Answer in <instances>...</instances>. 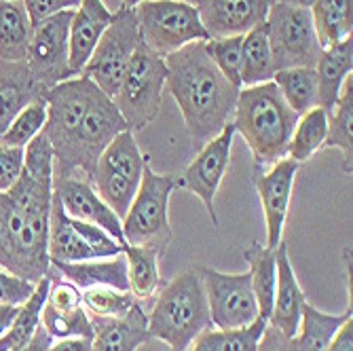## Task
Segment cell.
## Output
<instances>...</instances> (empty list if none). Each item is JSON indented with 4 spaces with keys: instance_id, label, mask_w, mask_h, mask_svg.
Returning a JSON list of instances; mask_svg holds the SVG:
<instances>
[{
    "instance_id": "obj_43",
    "label": "cell",
    "mask_w": 353,
    "mask_h": 351,
    "mask_svg": "<svg viewBox=\"0 0 353 351\" xmlns=\"http://www.w3.org/2000/svg\"><path fill=\"white\" fill-rule=\"evenodd\" d=\"M256 351H299L296 349V343H294V337H285L281 334L277 328L269 326L265 328L261 341H259V347H256Z\"/></svg>"
},
{
    "instance_id": "obj_49",
    "label": "cell",
    "mask_w": 353,
    "mask_h": 351,
    "mask_svg": "<svg viewBox=\"0 0 353 351\" xmlns=\"http://www.w3.org/2000/svg\"><path fill=\"white\" fill-rule=\"evenodd\" d=\"M142 0H123V7H130V9H134L136 5H140Z\"/></svg>"
},
{
    "instance_id": "obj_29",
    "label": "cell",
    "mask_w": 353,
    "mask_h": 351,
    "mask_svg": "<svg viewBox=\"0 0 353 351\" xmlns=\"http://www.w3.org/2000/svg\"><path fill=\"white\" fill-rule=\"evenodd\" d=\"M243 257L250 265V277L256 303H259V315L269 322L275 294V275H277V259L275 250L261 245L259 241H250Z\"/></svg>"
},
{
    "instance_id": "obj_39",
    "label": "cell",
    "mask_w": 353,
    "mask_h": 351,
    "mask_svg": "<svg viewBox=\"0 0 353 351\" xmlns=\"http://www.w3.org/2000/svg\"><path fill=\"white\" fill-rule=\"evenodd\" d=\"M205 53L214 61V66L224 74V79L231 81L235 87L241 89V47L243 37H220L208 39L203 43Z\"/></svg>"
},
{
    "instance_id": "obj_50",
    "label": "cell",
    "mask_w": 353,
    "mask_h": 351,
    "mask_svg": "<svg viewBox=\"0 0 353 351\" xmlns=\"http://www.w3.org/2000/svg\"><path fill=\"white\" fill-rule=\"evenodd\" d=\"M186 3H190V5H195V0H186Z\"/></svg>"
},
{
    "instance_id": "obj_45",
    "label": "cell",
    "mask_w": 353,
    "mask_h": 351,
    "mask_svg": "<svg viewBox=\"0 0 353 351\" xmlns=\"http://www.w3.org/2000/svg\"><path fill=\"white\" fill-rule=\"evenodd\" d=\"M47 351H93V343L85 337H68L51 343Z\"/></svg>"
},
{
    "instance_id": "obj_12",
    "label": "cell",
    "mask_w": 353,
    "mask_h": 351,
    "mask_svg": "<svg viewBox=\"0 0 353 351\" xmlns=\"http://www.w3.org/2000/svg\"><path fill=\"white\" fill-rule=\"evenodd\" d=\"M119 241H114L104 229L70 218L63 212L59 199L53 195L51 220H49V261L55 263H81L95 259H110L123 254Z\"/></svg>"
},
{
    "instance_id": "obj_40",
    "label": "cell",
    "mask_w": 353,
    "mask_h": 351,
    "mask_svg": "<svg viewBox=\"0 0 353 351\" xmlns=\"http://www.w3.org/2000/svg\"><path fill=\"white\" fill-rule=\"evenodd\" d=\"M37 283L23 277H17L5 269H0V305H17L21 307L34 292Z\"/></svg>"
},
{
    "instance_id": "obj_5",
    "label": "cell",
    "mask_w": 353,
    "mask_h": 351,
    "mask_svg": "<svg viewBox=\"0 0 353 351\" xmlns=\"http://www.w3.org/2000/svg\"><path fill=\"white\" fill-rule=\"evenodd\" d=\"M178 188V176L157 174L150 163L144 166L138 193L127 210L121 227L123 239L130 245H148L165 257L172 243L170 227V197Z\"/></svg>"
},
{
    "instance_id": "obj_25",
    "label": "cell",
    "mask_w": 353,
    "mask_h": 351,
    "mask_svg": "<svg viewBox=\"0 0 353 351\" xmlns=\"http://www.w3.org/2000/svg\"><path fill=\"white\" fill-rule=\"evenodd\" d=\"M32 23L21 0H0V61H26Z\"/></svg>"
},
{
    "instance_id": "obj_15",
    "label": "cell",
    "mask_w": 353,
    "mask_h": 351,
    "mask_svg": "<svg viewBox=\"0 0 353 351\" xmlns=\"http://www.w3.org/2000/svg\"><path fill=\"white\" fill-rule=\"evenodd\" d=\"M233 140H235V127L233 123H229L216 138H212L208 144L201 146L199 154L192 159L188 168L178 178V188L190 190L192 195H197L203 201L214 227H218V214L214 208V199L231 163Z\"/></svg>"
},
{
    "instance_id": "obj_20",
    "label": "cell",
    "mask_w": 353,
    "mask_h": 351,
    "mask_svg": "<svg viewBox=\"0 0 353 351\" xmlns=\"http://www.w3.org/2000/svg\"><path fill=\"white\" fill-rule=\"evenodd\" d=\"M112 15L114 13L102 0H81V5L74 9L70 21V34H68V43H70L68 66L74 77L83 72L95 45L102 39L104 30L110 26Z\"/></svg>"
},
{
    "instance_id": "obj_7",
    "label": "cell",
    "mask_w": 353,
    "mask_h": 351,
    "mask_svg": "<svg viewBox=\"0 0 353 351\" xmlns=\"http://www.w3.org/2000/svg\"><path fill=\"white\" fill-rule=\"evenodd\" d=\"M134 13L142 43L161 57L210 39L197 7L186 0H142Z\"/></svg>"
},
{
    "instance_id": "obj_27",
    "label": "cell",
    "mask_w": 353,
    "mask_h": 351,
    "mask_svg": "<svg viewBox=\"0 0 353 351\" xmlns=\"http://www.w3.org/2000/svg\"><path fill=\"white\" fill-rule=\"evenodd\" d=\"M353 317L351 307L345 313H324L315 309L311 303H305L301 326L294 337L299 351H328L330 341L334 339L336 330Z\"/></svg>"
},
{
    "instance_id": "obj_26",
    "label": "cell",
    "mask_w": 353,
    "mask_h": 351,
    "mask_svg": "<svg viewBox=\"0 0 353 351\" xmlns=\"http://www.w3.org/2000/svg\"><path fill=\"white\" fill-rule=\"evenodd\" d=\"M275 63L269 43L267 21L252 28L248 34H243L241 47V87H254L261 83L273 81Z\"/></svg>"
},
{
    "instance_id": "obj_24",
    "label": "cell",
    "mask_w": 353,
    "mask_h": 351,
    "mask_svg": "<svg viewBox=\"0 0 353 351\" xmlns=\"http://www.w3.org/2000/svg\"><path fill=\"white\" fill-rule=\"evenodd\" d=\"M57 273L74 283L79 290L106 285L114 290H130V277H127V259L125 254H117L110 259L100 261H81V263H51Z\"/></svg>"
},
{
    "instance_id": "obj_34",
    "label": "cell",
    "mask_w": 353,
    "mask_h": 351,
    "mask_svg": "<svg viewBox=\"0 0 353 351\" xmlns=\"http://www.w3.org/2000/svg\"><path fill=\"white\" fill-rule=\"evenodd\" d=\"M273 83L281 91L285 104L299 117L317 106V77L315 68H283L273 74Z\"/></svg>"
},
{
    "instance_id": "obj_37",
    "label": "cell",
    "mask_w": 353,
    "mask_h": 351,
    "mask_svg": "<svg viewBox=\"0 0 353 351\" xmlns=\"http://www.w3.org/2000/svg\"><path fill=\"white\" fill-rule=\"evenodd\" d=\"M45 123H47V104L43 98H39L34 102H30L26 108H21V112L7 127V132L0 136V144L26 148L45 130Z\"/></svg>"
},
{
    "instance_id": "obj_32",
    "label": "cell",
    "mask_w": 353,
    "mask_h": 351,
    "mask_svg": "<svg viewBox=\"0 0 353 351\" xmlns=\"http://www.w3.org/2000/svg\"><path fill=\"white\" fill-rule=\"evenodd\" d=\"M267 324L269 322L265 317H256L250 326L243 328H210L192 341L190 351H256Z\"/></svg>"
},
{
    "instance_id": "obj_23",
    "label": "cell",
    "mask_w": 353,
    "mask_h": 351,
    "mask_svg": "<svg viewBox=\"0 0 353 351\" xmlns=\"http://www.w3.org/2000/svg\"><path fill=\"white\" fill-rule=\"evenodd\" d=\"M353 70V41L351 37L326 47L319 53L315 61V77H317V106L332 112L343 83Z\"/></svg>"
},
{
    "instance_id": "obj_48",
    "label": "cell",
    "mask_w": 353,
    "mask_h": 351,
    "mask_svg": "<svg viewBox=\"0 0 353 351\" xmlns=\"http://www.w3.org/2000/svg\"><path fill=\"white\" fill-rule=\"evenodd\" d=\"M275 3L290 5V7H299V9H311V5L315 3V0H275Z\"/></svg>"
},
{
    "instance_id": "obj_18",
    "label": "cell",
    "mask_w": 353,
    "mask_h": 351,
    "mask_svg": "<svg viewBox=\"0 0 353 351\" xmlns=\"http://www.w3.org/2000/svg\"><path fill=\"white\" fill-rule=\"evenodd\" d=\"M275 0H195L201 23L210 39L243 37L267 21Z\"/></svg>"
},
{
    "instance_id": "obj_4",
    "label": "cell",
    "mask_w": 353,
    "mask_h": 351,
    "mask_svg": "<svg viewBox=\"0 0 353 351\" xmlns=\"http://www.w3.org/2000/svg\"><path fill=\"white\" fill-rule=\"evenodd\" d=\"M214 328L199 271H184L159 292L148 313L150 339L172 351H186L201 332Z\"/></svg>"
},
{
    "instance_id": "obj_36",
    "label": "cell",
    "mask_w": 353,
    "mask_h": 351,
    "mask_svg": "<svg viewBox=\"0 0 353 351\" xmlns=\"http://www.w3.org/2000/svg\"><path fill=\"white\" fill-rule=\"evenodd\" d=\"M41 326L53 337V339H68V337H85L93 341V326L89 320V313L85 307L74 309H53L45 303Z\"/></svg>"
},
{
    "instance_id": "obj_21",
    "label": "cell",
    "mask_w": 353,
    "mask_h": 351,
    "mask_svg": "<svg viewBox=\"0 0 353 351\" xmlns=\"http://www.w3.org/2000/svg\"><path fill=\"white\" fill-rule=\"evenodd\" d=\"M93 351H138L140 345L150 341L148 315L136 301L134 307L119 317H93Z\"/></svg>"
},
{
    "instance_id": "obj_38",
    "label": "cell",
    "mask_w": 353,
    "mask_h": 351,
    "mask_svg": "<svg viewBox=\"0 0 353 351\" xmlns=\"http://www.w3.org/2000/svg\"><path fill=\"white\" fill-rule=\"evenodd\" d=\"M83 307L93 317H119L125 315L136 303V297L130 290H114L106 285H95L81 292Z\"/></svg>"
},
{
    "instance_id": "obj_28",
    "label": "cell",
    "mask_w": 353,
    "mask_h": 351,
    "mask_svg": "<svg viewBox=\"0 0 353 351\" xmlns=\"http://www.w3.org/2000/svg\"><path fill=\"white\" fill-rule=\"evenodd\" d=\"M309 11L322 49L332 47L351 37L353 0H315Z\"/></svg>"
},
{
    "instance_id": "obj_44",
    "label": "cell",
    "mask_w": 353,
    "mask_h": 351,
    "mask_svg": "<svg viewBox=\"0 0 353 351\" xmlns=\"http://www.w3.org/2000/svg\"><path fill=\"white\" fill-rule=\"evenodd\" d=\"M328 351H353V317L347 320L328 345Z\"/></svg>"
},
{
    "instance_id": "obj_10",
    "label": "cell",
    "mask_w": 353,
    "mask_h": 351,
    "mask_svg": "<svg viewBox=\"0 0 353 351\" xmlns=\"http://www.w3.org/2000/svg\"><path fill=\"white\" fill-rule=\"evenodd\" d=\"M140 43L142 37L134 9L121 5V9L112 15L110 26L104 30L102 39L95 45L81 74L91 79L110 100H114L127 66H130V59Z\"/></svg>"
},
{
    "instance_id": "obj_42",
    "label": "cell",
    "mask_w": 353,
    "mask_h": 351,
    "mask_svg": "<svg viewBox=\"0 0 353 351\" xmlns=\"http://www.w3.org/2000/svg\"><path fill=\"white\" fill-rule=\"evenodd\" d=\"M21 3L28 11L32 28H34L37 23H41L61 11H74L81 5V0H21Z\"/></svg>"
},
{
    "instance_id": "obj_35",
    "label": "cell",
    "mask_w": 353,
    "mask_h": 351,
    "mask_svg": "<svg viewBox=\"0 0 353 351\" xmlns=\"http://www.w3.org/2000/svg\"><path fill=\"white\" fill-rule=\"evenodd\" d=\"M334 112L328 114V134L324 146L341 148L345 172H351L353 159V142H351V123H353V77L349 74L343 83L341 95L332 108Z\"/></svg>"
},
{
    "instance_id": "obj_22",
    "label": "cell",
    "mask_w": 353,
    "mask_h": 351,
    "mask_svg": "<svg viewBox=\"0 0 353 351\" xmlns=\"http://www.w3.org/2000/svg\"><path fill=\"white\" fill-rule=\"evenodd\" d=\"M43 95L45 89L34 83L26 61H0V136L21 108Z\"/></svg>"
},
{
    "instance_id": "obj_2",
    "label": "cell",
    "mask_w": 353,
    "mask_h": 351,
    "mask_svg": "<svg viewBox=\"0 0 353 351\" xmlns=\"http://www.w3.org/2000/svg\"><path fill=\"white\" fill-rule=\"evenodd\" d=\"M203 43H190L165 55V87L174 95L188 136L197 146L208 144L231 123L239 95V87L214 66Z\"/></svg>"
},
{
    "instance_id": "obj_19",
    "label": "cell",
    "mask_w": 353,
    "mask_h": 351,
    "mask_svg": "<svg viewBox=\"0 0 353 351\" xmlns=\"http://www.w3.org/2000/svg\"><path fill=\"white\" fill-rule=\"evenodd\" d=\"M277 259V275H275V294H273V309L269 315V326L277 328L285 337H296L303 307L307 303L305 292L294 275L290 257H288V245L281 239V243L275 248Z\"/></svg>"
},
{
    "instance_id": "obj_33",
    "label": "cell",
    "mask_w": 353,
    "mask_h": 351,
    "mask_svg": "<svg viewBox=\"0 0 353 351\" xmlns=\"http://www.w3.org/2000/svg\"><path fill=\"white\" fill-rule=\"evenodd\" d=\"M328 110L315 106L299 117L290 144H288V157L294 159L296 163H305L324 146L328 134Z\"/></svg>"
},
{
    "instance_id": "obj_13",
    "label": "cell",
    "mask_w": 353,
    "mask_h": 351,
    "mask_svg": "<svg viewBox=\"0 0 353 351\" xmlns=\"http://www.w3.org/2000/svg\"><path fill=\"white\" fill-rule=\"evenodd\" d=\"M210 307L212 326L220 330L250 326L259 315L250 271L222 273L210 267L199 269Z\"/></svg>"
},
{
    "instance_id": "obj_1",
    "label": "cell",
    "mask_w": 353,
    "mask_h": 351,
    "mask_svg": "<svg viewBox=\"0 0 353 351\" xmlns=\"http://www.w3.org/2000/svg\"><path fill=\"white\" fill-rule=\"evenodd\" d=\"M53 203V148L45 132L26 146L19 180L0 190V269L32 283L51 273L49 220Z\"/></svg>"
},
{
    "instance_id": "obj_31",
    "label": "cell",
    "mask_w": 353,
    "mask_h": 351,
    "mask_svg": "<svg viewBox=\"0 0 353 351\" xmlns=\"http://www.w3.org/2000/svg\"><path fill=\"white\" fill-rule=\"evenodd\" d=\"M123 254L127 259V277H130V292L136 299H150L159 283V252L148 245H130L125 243Z\"/></svg>"
},
{
    "instance_id": "obj_3",
    "label": "cell",
    "mask_w": 353,
    "mask_h": 351,
    "mask_svg": "<svg viewBox=\"0 0 353 351\" xmlns=\"http://www.w3.org/2000/svg\"><path fill=\"white\" fill-rule=\"evenodd\" d=\"M231 123L252 150L254 174H261L288 157L299 114L285 104L277 85L269 81L239 89Z\"/></svg>"
},
{
    "instance_id": "obj_6",
    "label": "cell",
    "mask_w": 353,
    "mask_h": 351,
    "mask_svg": "<svg viewBox=\"0 0 353 351\" xmlns=\"http://www.w3.org/2000/svg\"><path fill=\"white\" fill-rule=\"evenodd\" d=\"M165 81V57L157 55L144 43H140L130 59L119 93L112 100L132 132L144 130L157 119L163 102Z\"/></svg>"
},
{
    "instance_id": "obj_9",
    "label": "cell",
    "mask_w": 353,
    "mask_h": 351,
    "mask_svg": "<svg viewBox=\"0 0 353 351\" xmlns=\"http://www.w3.org/2000/svg\"><path fill=\"white\" fill-rule=\"evenodd\" d=\"M130 130V125L119 112L117 104L100 89L95 93L93 102L89 104V110L79 127V132L63 154V159L53 163V176L63 178L74 172H83L85 176H93L98 159L104 152V148L121 134Z\"/></svg>"
},
{
    "instance_id": "obj_16",
    "label": "cell",
    "mask_w": 353,
    "mask_h": 351,
    "mask_svg": "<svg viewBox=\"0 0 353 351\" xmlns=\"http://www.w3.org/2000/svg\"><path fill=\"white\" fill-rule=\"evenodd\" d=\"M53 195L59 199L63 212L70 218L104 229L114 241L125 245L121 218L104 203L98 190L93 188L89 176H85L83 172H74L63 178L53 176Z\"/></svg>"
},
{
    "instance_id": "obj_14",
    "label": "cell",
    "mask_w": 353,
    "mask_h": 351,
    "mask_svg": "<svg viewBox=\"0 0 353 351\" xmlns=\"http://www.w3.org/2000/svg\"><path fill=\"white\" fill-rule=\"evenodd\" d=\"M72 15L74 11H61L32 28L26 66L34 83L41 85L45 91L74 77L68 66V34Z\"/></svg>"
},
{
    "instance_id": "obj_46",
    "label": "cell",
    "mask_w": 353,
    "mask_h": 351,
    "mask_svg": "<svg viewBox=\"0 0 353 351\" xmlns=\"http://www.w3.org/2000/svg\"><path fill=\"white\" fill-rule=\"evenodd\" d=\"M51 343H53V337L43 326H39V330L34 332V337H32V341L28 345L11 349V351H47Z\"/></svg>"
},
{
    "instance_id": "obj_41",
    "label": "cell",
    "mask_w": 353,
    "mask_h": 351,
    "mask_svg": "<svg viewBox=\"0 0 353 351\" xmlns=\"http://www.w3.org/2000/svg\"><path fill=\"white\" fill-rule=\"evenodd\" d=\"M26 166V148L0 144V190H9L21 176Z\"/></svg>"
},
{
    "instance_id": "obj_47",
    "label": "cell",
    "mask_w": 353,
    "mask_h": 351,
    "mask_svg": "<svg viewBox=\"0 0 353 351\" xmlns=\"http://www.w3.org/2000/svg\"><path fill=\"white\" fill-rule=\"evenodd\" d=\"M19 313V307L17 305H0V339L5 337V332L11 328L13 320Z\"/></svg>"
},
{
    "instance_id": "obj_11",
    "label": "cell",
    "mask_w": 353,
    "mask_h": 351,
    "mask_svg": "<svg viewBox=\"0 0 353 351\" xmlns=\"http://www.w3.org/2000/svg\"><path fill=\"white\" fill-rule=\"evenodd\" d=\"M267 30L275 72L299 66L315 68L322 45L317 41L309 9L273 3L267 15Z\"/></svg>"
},
{
    "instance_id": "obj_8",
    "label": "cell",
    "mask_w": 353,
    "mask_h": 351,
    "mask_svg": "<svg viewBox=\"0 0 353 351\" xmlns=\"http://www.w3.org/2000/svg\"><path fill=\"white\" fill-rule=\"evenodd\" d=\"M146 163L148 157L140 152L132 130L121 132L98 159V166L91 176L93 188L121 218V222L138 193Z\"/></svg>"
},
{
    "instance_id": "obj_17",
    "label": "cell",
    "mask_w": 353,
    "mask_h": 351,
    "mask_svg": "<svg viewBox=\"0 0 353 351\" xmlns=\"http://www.w3.org/2000/svg\"><path fill=\"white\" fill-rule=\"evenodd\" d=\"M299 168L301 163H296L294 159L283 157L269 170L254 174L256 190H259L265 222H267V248L271 250H275L283 239V227H285L288 210H290L292 186Z\"/></svg>"
},
{
    "instance_id": "obj_30",
    "label": "cell",
    "mask_w": 353,
    "mask_h": 351,
    "mask_svg": "<svg viewBox=\"0 0 353 351\" xmlns=\"http://www.w3.org/2000/svg\"><path fill=\"white\" fill-rule=\"evenodd\" d=\"M49 290H51V273L37 283L32 297L19 307V313L13 320L11 328L0 339V351H11L32 341V337H34V332L41 326V315H43V307L47 303Z\"/></svg>"
}]
</instances>
